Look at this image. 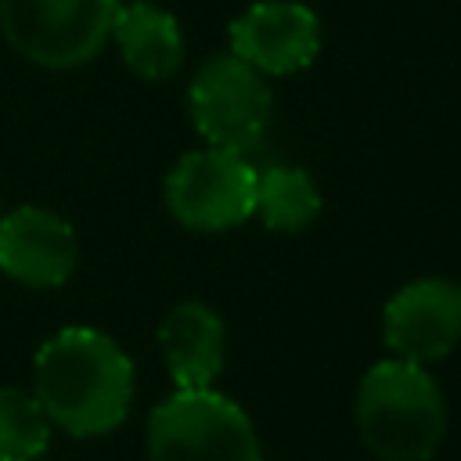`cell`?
I'll list each match as a JSON object with an SVG mask.
<instances>
[{"label": "cell", "instance_id": "cell-1", "mask_svg": "<svg viewBox=\"0 0 461 461\" xmlns=\"http://www.w3.org/2000/svg\"><path fill=\"white\" fill-rule=\"evenodd\" d=\"M133 360L97 328H61L32 360V396L50 425L76 439L119 429L133 407Z\"/></svg>", "mask_w": 461, "mask_h": 461}, {"label": "cell", "instance_id": "cell-2", "mask_svg": "<svg viewBox=\"0 0 461 461\" xmlns=\"http://www.w3.org/2000/svg\"><path fill=\"white\" fill-rule=\"evenodd\" d=\"M353 421L360 443L375 457L429 461L447 439V400L421 364L389 357L360 378Z\"/></svg>", "mask_w": 461, "mask_h": 461}, {"label": "cell", "instance_id": "cell-3", "mask_svg": "<svg viewBox=\"0 0 461 461\" xmlns=\"http://www.w3.org/2000/svg\"><path fill=\"white\" fill-rule=\"evenodd\" d=\"M148 461H263L245 407L216 389H173L148 414Z\"/></svg>", "mask_w": 461, "mask_h": 461}, {"label": "cell", "instance_id": "cell-4", "mask_svg": "<svg viewBox=\"0 0 461 461\" xmlns=\"http://www.w3.org/2000/svg\"><path fill=\"white\" fill-rule=\"evenodd\" d=\"M122 0H0L7 47L40 68H79L112 40Z\"/></svg>", "mask_w": 461, "mask_h": 461}, {"label": "cell", "instance_id": "cell-5", "mask_svg": "<svg viewBox=\"0 0 461 461\" xmlns=\"http://www.w3.org/2000/svg\"><path fill=\"white\" fill-rule=\"evenodd\" d=\"M187 108L198 137L209 148L252 151L267 137L274 115V94L267 76L245 65L238 54H216L198 65L187 86Z\"/></svg>", "mask_w": 461, "mask_h": 461}, {"label": "cell", "instance_id": "cell-6", "mask_svg": "<svg viewBox=\"0 0 461 461\" xmlns=\"http://www.w3.org/2000/svg\"><path fill=\"white\" fill-rule=\"evenodd\" d=\"M169 216L198 234H220L245 223L256 209V169L245 155L198 148L173 162L162 184Z\"/></svg>", "mask_w": 461, "mask_h": 461}, {"label": "cell", "instance_id": "cell-7", "mask_svg": "<svg viewBox=\"0 0 461 461\" xmlns=\"http://www.w3.org/2000/svg\"><path fill=\"white\" fill-rule=\"evenodd\" d=\"M382 339L393 357L432 364L461 342V285L447 277H418L403 285L382 310Z\"/></svg>", "mask_w": 461, "mask_h": 461}, {"label": "cell", "instance_id": "cell-8", "mask_svg": "<svg viewBox=\"0 0 461 461\" xmlns=\"http://www.w3.org/2000/svg\"><path fill=\"white\" fill-rule=\"evenodd\" d=\"M230 54L263 76H292L313 65L321 50V18L299 0H256L230 29Z\"/></svg>", "mask_w": 461, "mask_h": 461}, {"label": "cell", "instance_id": "cell-9", "mask_svg": "<svg viewBox=\"0 0 461 461\" xmlns=\"http://www.w3.org/2000/svg\"><path fill=\"white\" fill-rule=\"evenodd\" d=\"M79 259L76 230L43 205H18L0 216V270L25 288H58Z\"/></svg>", "mask_w": 461, "mask_h": 461}, {"label": "cell", "instance_id": "cell-10", "mask_svg": "<svg viewBox=\"0 0 461 461\" xmlns=\"http://www.w3.org/2000/svg\"><path fill=\"white\" fill-rule=\"evenodd\" d=\"M158 349L176 389H212L227 357V328L212 306L184 299L162 317Z\"/></svg>", "mask_w": 461, "mask_h": 461}, {"label": "cell", "instance_id": "cell-11", "mask_svg": "<svg viewBox=\"0 0 461 461\" xmlns=\"http://www.w3.org/2000/svg\"><path fill=\"white\" fill-rule=\"evenodd\" d=\"M112 43L119 47L122 65L148 83H162L176 76L184 65L180 22L151 0H133L119 7L112 25Z\"/></svg>", "mask_w": 461, "mask_h": 461}, {"label": "cell", "instance_id": "cell-12", "mask_svg": "<svg viewBox=\"0 0 461 461\" xmlns=\"http://www.w3.org/2000/svg\"><path fill=\"white\" fill-rule=\"evenodd\" d=\"M321 212V191L313 176L299 166L256 169V209L259 223L274 234H299Z\"/></svg>", "mask_w": 461, "mask_h": 461}, {"label": "cell", "instance_id": "cell-13", "mask_svg": "<svg viewBox=\"0 0 461 461\" xmlns=\"http://www.w3.org/2000/svg\"><path fill=\"white\" fill-rule=\"evenodd\" d=\"M50 429L54 425L32 393L0 385V461H40Z\"/></svg>", "mask_w": 461, "mask_h": 461}]
</instances>
